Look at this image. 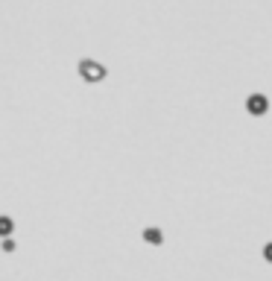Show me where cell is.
Masks as SVG:
<instances>
[{
	"mask_svg": "<svg viewBox=\"0 0 272 281\" xmlns=\"http://www.w3.org/2000/svg\"><path fill=\"white\" fill-rule=\"evenodd\" d=\"M267 258L272 261V246H267Z\"/></svg>",
	"mask_w": 272,
	"mask_h": 281,
	"instance_id": "cell-3",
	"label": "cell"
},
{
	"mask_svg": "<svg viewBox=\"0 0 272 281\" xmlns=\"http://www.w3.org/2000/svg\"><path fill=\"white\" fill-rule=\"evenodd\" d=\"M249 108H252V111H264V108H267V100H264V97H252V100H249Z\"/></svg>",
	"mask_w": 272,
	"mask_h": 281,
	"instance_id": "cell-2",
	"label": "cell"
},
{
	"mask_svg": "<svg viewBox=\"0 0 272 281\" xmlns=\"http://www.w3.org/2000/svg\"><path fill=\"white\" fill-rule=\"evenodd\" d=\"M82 76H88V79H103V67L94 65V62H82Z\"/></svg>",
	"mask_w": 272,
	"mask_h": 281,
	"instance_id": "cell-1",
	"label": "cell"
}]
</instances>
